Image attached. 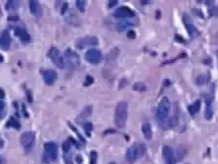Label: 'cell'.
I'll list each match as a JSON object with an SVG mask.
<instances>
[{"label":"cell","mask_w":218,"mask_h":164,"mask_svg":"<svg viewBox=\"0 0 218 164\" xmlns=\"http://www.w3.org/2000/svg\"><path fill=\"white\" fill-rule=\"evenodd\" d=\"M2 16V12H1V8H0V17Z\"/></svg>","instance_id":"obj_44"},{"label":"cell","mask_w":218,"mask_h":164,"mask_svg":"<svg viewBox=\"0 0 218 164\" xmlns=\"http://www.w3.org/2000/svg\"><path fill=\"white\" fill-rule=\"evenodd\" d=\"M4 97H5V92L1 88H0V99H2Z\"/></svg>","instance_id":"obj_38"},{"label":"cell","mask_w":218,"mask_h":164,"mask_svg":"<svg viewBox=\"0 0 218 164\" xmlns=\"http://www.w3.org/2000/svg\"><path fill=\"white\" fill-rule=\"evenodd\" d=\"M19 1H14V0H9L6 3V10L7 11H14L19 8Z\"/></svg>","instance_id":"obj_22"},{"label":"cell","mask_w":218,"mask_h":164,"mask_svg":"<svg viewBox=\"0 0 218 164\" xmlns=\"http://www.w3.org/2000/svg\"><path fill=\"white\" fill-rule=\"evenodd\" d=\"M12 38L10 37V33L8 31H4L1 36H0V47L3 50H8L11 46Z\"/></svg>","instance_id":"obj_15"},{"label":"cell","mask_w":218,"mask_h":164,"mask_svg":"<svg viewBox=\"0 0 218 164\" xmlns=\"http://www.w3.org/2000/svg\"><path fill=\"white\" fill-rule=\"evenodd\" d=\"M97 158H98V153L95 150H92L90 152V164H96Z\"/></svg>","instance_id":"obj_27"},{"label":"cell","mask_w":218,"mask_h":164,"mask_svg":"<svg viewBox=\"0 0 218 164\" xmlns=\"http://www.w3.org/2000/svg\"><path fill=\"white\" fill-rule=\"evenodd\" d=\"M6 127L7 128H14V129H17V130H20L21 129V123L20 121L17 119L15 117H11L9 121L7 122L6 124Z\"/></svg>","instance_id":"obj_21"},{"label":"cell","mask_w":218,"mask_h":164,"mask_svg":"<svg viewBox=\"0 0 218 164\" xmlns=\"http://www.w3.org/2000/svg\"><path fill=\"white\" fill-rule=\"evenodd\" d=\"M42 78L47 86H53L58 79V75L54 70H45L42 73Z\"/></svg>","instance_id":"obj_13"},{"label":"cell","mask_w":218,"mask_h":164,"mask_svg":"<svg viewBox=\"0 0 218 164\" xmlns=\"http://www.w3.org/2000/svg\"><path fill=\"white\" fill-rule=\"evenodd\" d=\"M99 43V39L94 36H87L78 38L76 42V47L78 49H84L85 47L96 46Z\"/></svg>","instance_id":"obj_8"},{"label":"cell","mask_w":218,"mask_h":164,"mask_svg":"<svg viewBox=\"0 0 218 164\" xmlns=\"http://www.w3.org/2000/svg\"><path fill=\"white\" fill-rule=\"evenodd\" d=\"M171 108V103L167 97H163L158 106L157 110V116L160 121H164L168 117L169 111Z\"/></svg>","instance_id":"obj_6"},{"label":"cell","mask_w":218,"mask_h":164,"mask_svg":"<svg viewBox=\"0 0 218 164\" xmlns=\"http://www.w3.org/2000/svg\"><path fill=\"white\" fill-rule=\"evenodd\" d=\"M4 116V113H2V112H0V119H1V118Z\"/></svg>","instance_id":"obj_43"},{"label":"cell","mask_w":218,"mask_h":164,"mask_svg":"<svg viewBox=\"0 0 218 164\" xmlns=\"http://www.w3.org/2000/svg\"><path fill=\"white\" fill-rule=\"evenodd\" d=\"M113 16L116 18H120V19H128V18H133L135 16V13L133 10H131L127 6H121L117 8L113 12Z\"/></svg>","instance_id":"obj_11"},{"label":"cell","mask_w":218,"mask_h":164,"mask_svg":"<svg viewBox=\"0 0 218 164\" xmlns=\"http://www.w3.org/2000/svg\"><path fill=\"white\" fill-rule=\"evenodd\" d=\"M58 157V146L56 143L50 142L44 145V153H43V159L45 162L55 161Z\"/></svg>","instance_id":"obj_3"},{"label":"cell","mask_w":218,"mask_h":164,"mask_svg":"<svg viewBox=\"0 0 218 164\" xmlns=\"http://www.w3.org/2000/svg\"><path fill=\"white\" fill-rule=\"evenodd\" d=\"M142 132H143V134H144L145 138L147 140H151L152 139V137H153V131H152V127L150 125V123H148V122L143 123V125H142Z\"/></svg>","instance_id":"obj_18"},{"label":"cell","mask_w":218,"mask_h":164,"mask_svg":"<svg viewBox=\"0 0 218 164\" xmlns=\"http://www.w3.org/2000/svg\"><path fill=\"white\" fill-rule=\"evenodd\" d=\"M83 128H84L85 132H86V134H87L88 137H90L91 132L93 131V125H92V123H90V122L84 123V124H83Z\"/></svg>","instance_id":"obj_24"},{"label":"cell","mask_w":218,"mask_h":164,"mask_svg":"<svg viewBox=\"0 0 218 164\" xmlns=\"http://www.w3.org/2000/svg\"><path fill=\"white\" fill-rule=\"evenodd\" d=\"M27 101L31 103L32 101V95H31V90H27Z\"/></svg>","instance_id":"obj_35"},{"label":"cell","mask_w":218,"mask_h":164,"mask_svg":"<svg viewBox=\"0 0 218 164\" xmlns=\"http://www.w3.org/2000/svg\"><path fill=\"white\" fill-rule=\"evenodd\" d=\"M71 145H72V144H71V140L68 139V140H66V142L63 144V145H62V148H63V150H64V152L66 153V152H68V150L71 149Z\"/></svg>","instance_id":"obj_28"},{"label":"cell","mask_w":218,"mask_h":164,"mask_svg":"<svg viewBox=\"0 0 218 164\" xmlns=\"http://www.w3.org/2000/svg\"><path fill=\"white\" fill-rule=\"evenodd\" d=\"M4 107H5V103L3 101H0V112L4 113Z\"/></svg>","instance_id":"obj_37"},{"label":"cell","mask_w":218,"mask_h":164,"mask_svg":"<svg viewBox=\"0 0 218 164\" xmlns=\"http://www.w3.org/2000/svg\"><path fill=\"white\" fill-rule=\"evenodd\" d=\"M117 0H113V1H110V3H109V7L112 8V7L114 6V5H117Z\"/></svg>","instance_id":"obj_36"},{"label":"cell","mask_w":218,"mask_h":164,"mask_svg":"<svg viewBox=\"0 0 218 164\" xmlns=\"http://www.w3.org/2000/svg\"><path fill=\"white\" fill-rule=\"evenodd\" d=\"M76 7L78 8V10L80 11V12H84L86 1H84V0H76Z\"/></svg>","instance_id":"obj_25"},{"label":"cell","mask_w":218,"mask_h":164,"mask_svg":"<svg viewBox=\"0 0 218 164\" xmlns=\"http://www.w3.org/2000/svg\"><path fill=\"white\" fill-rule=\"evenodd\" d=\"M128 105L125 101H119L114 110V125L117 128H123L127 120Z\"/></svg>","instance_id":"obj_1"},{"label":"cell","mask_w":218,"mask_h":164,"mask_svg":"<svg viewBox=\"0 0 218 164\" xmlns=\"http://www.w3.org/2000/svg\"><path fill=\"white\" fill-rule=\"evenodd\" d=\"M200 109V100H196L193 104L189 105L188 106V111L190 112V114L192 116H194L195 114H197V113L199 111Z\"/></svg>","instance_id":"obj_20"},{"label":"cell","mask_w":218,"mask_h":164,"mask_svg":"<svg viewBox=\"0 0 218 164\" xmlns=\"http://www.w3.org/2000/svg\"><path fill=\"white\" fill-rule=\"evenodd\" d=\"M8 20L9 21H17L18 20V17L17 16H10V17H8Z\"/></svg>","instance_id":"obj_39"},{"label":"cell","mask_w":218,"mask_h":164,"mask_svg":"<svg viewBox=\"0 0 218 164\" xmlns=\"http://www.w3.org/2000/svg\"><path fill=\"white\" fill-rule=\"evenodd\" d=\"M183 22H184L185 28H186V30H187V32L189 33V36H190V37L195 38L196 37L199 36V32L197 30V28L195 27V25H194V23L192 22L191 18L187 14L183 15Z\"/></svg>","instance_id":"obj_10"},{"label":"cell","mask_w":218,"mask_h":164,"mask_svg":"<svg viewBox=\"0 0 218 164\" xmlns=\"http://www.w3.org/2000/svg\"><path fill=\"white\" fill-rule=\"evenodd\" d=\"M162 155L166 164H175L176 158L174 155L173 149L169 145H164L162 148Z\"/></svg>","instance_id":"obj_12"},{"label":"cell","mask_w":218,"mask_h":164,"mask_svg":"<svg viewBox=\"0 0 218 164\" xmlns=\"http://www.w3.org/2000/svg\"><path fill=\"white\" fill-rule=\"evenodd\" d=\"M66 65L68 68V73H72L76 68L79 65V56L73 50L68 48L65 52Z\"/></svg>","instance_id":"obj_4"},{"label":"cell","mask_w":218,"mask_h":164,"mask_svg":"<svg viewBox=\"0 0 218 164\" xmlns=\"http://www.w3.org/2000/svg\"><path fill=\"white\" fill-rule=\"evenodd\" d=\"M68 126H70V127H71V129L72 130V131H73L74 133H76V134L77 135V137H78V139L80 140V142H81V143H85V139H84V138L82 137V136H81V135H80V134L78 133V131H77V130H76V128H74V127H73V126L72 125V124H71V123H68Z\"/></svg>","instance_id":"obj_29"},{"label":"cell","mask_w":218,"mask_h":164,"mask_svg":"<svg viewBox=\"0 0 218 164\" xmlns=\"http://www.w3.org/2000/svg\"><path fill=\"white\" fill-rule=\"evenodd\" d=\"M133 90H136V92H145L147 90V86L142 82H137L133 84Z\"/></svg>","instance_id":"obj_23"},{"label":"cell","mask_w":218,"mask_h":164,"mask_svg":"<svg viewBox=\"0 0 218 164\" xmlns=\"http://www.w3.org/2000/svg\"><path fill=\"white\" fill-rule=\"evenodd\" d=\"M30 10L31 13L34 16H38L41 12V8H40V4L36 0H31L30 1Z\"/></svg>","instance_id":"obj_16"},{"label":"cell","mask_w":218,"mask_h":164,"mask_svg":"<svg viewBox=\"0 0 218 164\" xmlns=\"http://www.w3.org/2000/svg\"><path fill=\"white\" fill-rule=\"evenodd\" d=\"M91 114H92V106H86L85 108L80 112V114L76 117V121H81L85 120L86 118H88Z\"/></svg>","instance_id":"obj_17"},{"label":"cell","mask_w":218,"mask_h":164,"mask_svg":"<svg viewBox=\"0 0 218 164\" xmlns=\"http://www.w3.org/2000/svg\"><path fill=\"white\" fill-rule=\"evenodd\" d=\"M146 152V146L144 144H134L129 146L126 151V159L129 163H134L140 156H143Z\"/></svg>","instance_id":"obj_2"},{"label":"cell","mask_w":218,"mask_h":164,"mask_svg":"<svg viewBox=\"0 0 218 164\" xmlns=\"http://www.w3.org/2000/svg\"><path fill=\"white\" fill-rule=\"evenodd\" d=\"M178 117H177L176 115L173 116V117H171L170 118V120H168V126L170 128H174L176 127L177 125H178Z\"/></svg>","instance_id":"obj_26"},{"label":"cell","mask_w":218,"mask_h":164,"mask_svg":"<svg viewBox=\"0 0 218 164\" xmlns=\"http://www.w3.org/2000/svg\"><path fill=\"white\" fill-rule=\"evenodd\" d=\"M68 8V3H64L63 4V6H62V9H61V14H65L67 12V10Z\"/></svg>","instance_id":"obj_34"},{"label":"cell","mask_w":218,"mask_h":164,"mask_svg":"<svg viewBox=\"0 0 218 164\" xmlns=\"http://www.w3.org/2000/svg\"><path fill=\"white\" fill-rule=\"evenodd\" d=\"M197 84H199V86H202V84H204L205 83H206V78H205V76H204V75H200V76H199L198 78H197Z\"/></svg>","instance_id":"obj_30"},{"label":"cell","mask_w":218,"mask_h":164,"mask_svg":"<svg viewBox=\"0 0 218 164\" xmlns=\"http://www.w3.org/2000/svg\"><path fill=\"white\" fill-rule=\"evenodd\" d=\"M76 161L79 162V163H81V162H82V160H81V156H80V155L78 156V155H77V156H76Z\"/></svg>","instance_id":"obj_40"},{"label":"cell","mask_w":218,"mask_h":164,"mask_svg":"<svg viewBox=\"0 0 218 164\" xmlns=\"http://www.w3.org/2000/svg\"><path fill=\"white\" fill-rule=\"evenodd\" d=\"M64 159H65V163H66V164H72V155H71V154H68V152H66V153H65Z\"/></svg>","instance_id":"obj_32"},{"label":"cell","mask_w":218,"mask_h":164,"mask_svg":"<svg viewBox=\"0 0 218 164\" xmlns=\"http://www.w3.org/2000/svg\"><path fill=\"white\" fill-rule=\"evenodd\" d=\"M1 62H3V56L0 54V63H1Z\"/></svg>","instance_id":"obj_42"},{"label":"cell","mask_w":218,"mask_h":164,"mask_svg":"<svg viewBox=\"0 0 218 164\" xmlns=\"http://www.w3.org/2000/svg\"><path fill=\"white\" fill-rule=\"evenodd\" d=\"M85 59L87 60L90 64L92 65H97L99 64L102 60V53L99 49H89L85 53Z\"/></svg>","instance_id":"obj_9"},{"label":"cell","mask_w":218,"mask_h":164,"mask_svg":"<svg viewBox=\"0 0 218 164\" xmlns=\"http://www.w3.org/2000/svg\"><path fill=\"white\" fill-rule=\"evenodd\" d=\"M20 142L23 148L27 152H30L34 146L35 143V134L33 132H26L21 136Z\"/></svg>","instance_id":"obj_7"},{"label":"cell","mask_w":218,"mask_h":164,"mask_svg":"<svg viewBox=\"0 0 218 164\" xmlns=\"http://www.w3.org/2000/svg\"><path fill=\"white\" fill-rule=\"evenodd\" d=\"M15 35L18 37L20 39H21V41L22 42H25V43H28L31 41V36H30V33H28L27 32L26 29H24V28H21V27H16L15 28Z\"/></svg>","instance_id":"obj_14"},{"label":"cell","mask_w":218,"mask_h":164,"mask_svg":"<svg viewBox=\"0 0 218 164\" xmlns=\"http://www.w3.org/2000/svg\"><path fill=\"white\" fill-rule=\"evenodd\" d=\"M48 57L51 59V61L59 68V69H64L66 67L65 58L63 57L62 53L57 47H51L48 51Z\"/></svg>","instance_id":"obj_5"},{"label":"cell","mask_w":218,"mask_h":164,"mask_svg":"<svg viewBox=\"0 0 218 164\" xmlns=\"http://www.w3.org/2000/svg\"><path fill=\"white\" fill-rule=\"evenodd\" d=\"M217 57H218V50H217Z\"/></svg>","instance_id":"obj_46"},{"label":"cell","mask_w":218,"mask_h":164,"mask_svg":"<svg viewBox=\"0 0 218 164\" xmlns=\"http://www.w3.org/2000/svg\"><path fill=\"white\" fill-rule=\"evenodd\" d=\"M0 164H5L4 160L2 159V158H1V157H0Z\"/></svg>","instance_id":"obj_41"},{"label":"cell","mask_w":218,"mask_h":164,"mask_svg":"<svg viewBox=\"0 0 218 164\" xmlns=\"http://www.w3.org/2000/svg\"><path fill=\"white\" fill-rule=\"evenodd\" d=\"M85 83H84V86H90V84H92L94 83V78L93 77H91V76H87L85 79Z\"/></svg>","instance_id":"obj_31"},{"label":"cell","mask_w":218,"mask_h":164,"mask_svg":"<svg viewBox=\"0 0 218 164\" xmlns=\"http://www.w3.org/2000/svg\"><path fill=\"white\" fill-rule=\"evenodd\" d=\"M205 103H206V106H205V118L208 120H210L212 116H213V111H212V106H211V99L209 97H206L205 99Z\"/></svg>","instance_id":"obj_19"},{"label":"cell","mask_w":218,"mask_h":164,"mask_svg":"<svg viewBox=\"0 0 218 164\" xmlns=\"http://www.w3.org/2000/svg\"><path fill=\"white\" fill-rule=\"evenodd\" d=\"M109 164H116V163H114V162H110V163H109Z\"/></svg>","instance_id":"obj_45"},{"label":"cell","mask_w":218,"mask_h":164,"mask_svg":"<svg viewBox=\"0 0 218 164\" xmlns=\"http://www.w3.org/2000/svg\"><path fill=\"white\" fill-rule=\"evenodd\" d=\"M126 35H127V37L130 38V39H133V38L136 37V33H135L134 31H129L127 33H126Z\"/></svg>","instance_id":"obj_33"}]
</instances>
